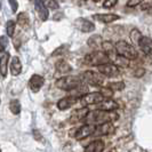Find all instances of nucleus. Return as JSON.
I'll use <instances>...</instances> for the list:
<instances>
[{"instance_id":"1","label":"nucleus","mask_w":152,"mask_h":152,"mask_svg":"<svg viewBox=\"0 0 152 152\" xmlns=\"http://www.w3.org/2000/svg\"><path fill=\"white\" fill-rule=\"evenodd\" d=\"M117 118H118V115L114 111L107 112V111H102V110H93V111H88V113L86 114L83 121L85 124L99 126L104 122H112Z\"/></svg>"},{"instance_id":"2","label":"nucleus","mask_w":152,"mask_h":152,"mask_svg":"<svg viewBox=\"0 0 152 152\" xmlns=\"http://www.w3.org/2000/svg\"><path fill=\"white\" fill-rule=\"evenodd\" d=\"M115 49H117V53L119 54L120 56L127 58V60H129V61L136 60L137 56H138V53H137V50L135 49V47L133 45H130V44H128L125 40L117 41Z\"/></svg>"},{"instance_id":"3","label":"nucleus","mask_w":152,"mask_h":152,"mask_svg":"<svg viewBox=\"0 0 152 152\" xmlns=\"http://www.w3.org/2000/svg\"><path fill=\"white\" fill-rule=\"evenodd\" d=\"M85 63L91 66H99L102 64L110 63V58L103 50H94L85 56Z\"/></svg>"},{"instance_id":"4","label":"nucleus","mask_w":152,"mask_h":152,"mask_svg":"<svg viewBox=\"0 0 152 152\" xmlns=\"http://www.w3.org/2000/svg\"><path fill=\"white\" fill-rule=\"evenodd\" d=\"M79 85H81V78L77 76H64L55 83V86L62 91H73Z\"/></svg>"},{"instance_id":"5","label":"nucleus","mask_w":152,"mask_h":152,"mask_svg":"<svg viewBox=\"0 0 152 152\" xmlns=\"http://www.w3.org/2000/svg\"><path fill=\"white\" fill-rule=\"evenodd\" d=\"M80 78L84 80L85 83L91 85V86H102L104 84V80H105V77L102 73L91 71V70L85 71L84 73L80 76Z\"/></svg>"},{"instance_id":"6","label":"nucleus","mask_w":152,"mask_h":152,"mask_svg":"<svg viewBox=\"0 0 152 152\" xmlns=\"http://www.w3.org/2000/svg\"><path fill=\"white\" fill-rule=\"evenodd\" d=\"M104 99H105L99 91H93V93H87L86 95H84L80 99V102L84 107H88V105H97Z\"/></svg>"},{"instance_id":"7","label":"nucleus","mask_w":152,"mask_h":152,"mask_svg":"<svg viewBox=\"0 0 152 152\" xmlns=\"http://www.w3.org/2000/svg\"><path fill=\"white\" fill-rule=\"evenodd\" d=\"M96 130V126L95 125H89V124H85L81 127H79L75 133V138L80 141V140H85L88 136L94 135Z\"/></svg>"},{"instance_id":"8","label":"nucleus","mask_w":152,"mask_h":152,"mask_svg":"<svg viewBox=\"0 0 152 152\" xmlns=\"http://www.w3.org/2000/svg\"><path fill=\"white\" fill-rule=\"evenodd\" d=\"M99 72L102 73L105 78H114V77L119 76L120 70L119 68L113 64V63H107V64H102L99 66Z\"/></svg>"},{"instance_id":"9","label":"nucleus","mask_w":152,"mask_h":152,"mask_svg":"<svg viewBox=\"0 0 152 152\" xmlns=\"http://www.w3.org/2000/svg\"><path fill=\"white\" fill-rule=\"evenodd\" d=\"M75 25H76L77 28L81 31V32H85V33H89V32H93V31L95 30L94 23L91 22L89 20L83 18V17L77 18L76 22H75Z\"/></svg>"},{"instance_id":"10","label":"nucleus","mask_w":152,"mask_h":152,"mask_svg":"<svg viewBox=\"0 0 152 152\" xmlns=\"http://www.w3.org/2000/svg\"><path fill=\"white\" fill-rule=\"evenodd\" d=\"M44 84H45V79L40 75H33L29 80V87L33 93H38L42 88Z\"/></svg>"},{"instance_id":"11","label":"nucleus","mask_w":152,"mask_h":152,"mask_svg":"<svg viewBox=\"0 0 152 152\" xmlns=\"http://www.w3.org/2000/svg\"><path fill=\"white\" fill-rule=\"evenodd\" d=\"M114 133V126L112 122H104L102 125L96 126V130L94 133L95 136H104V135H110Z\"/></svg>"},{"instance_id":"12","label":"nucleus","mask_w":152,"mask_h":152,"mask_svg":"<svg viewBox=\"0 0 152 152\" xmlns=\"http://www.w3.org/2000/svg\"><path fill=\"white\" fill-rule=\"evenodd\" d=\"M96 110H102V111H107L111 112L118 109V103L112 99H105L104 101H102L101 103H99L96 107Z\"/></svg>"},{"instance_id":"13","label":"nucleus","mask_w":152,"mask_h":152,"mask_svg":"<svg viewBox=\"0 0 152 152\" xmlns=\"http://www.w3.org/2000/svg\"><path fill=\"white\" fill-rule=\"evenodd\" d=\"M138 46L141 48V50L145 54V55H150L152 56V39L149 38V37H145L143 36L140 42H138Z\"/></svg>"},{"instance_id":"14","label":"nucleus","mask_w":152,"mask_h":152,"mask_svg":"<svg viewBox=\"0 0 152 152\" xmlns=\"http://www.w3.org/2000/svg\"><path fill=\"white\" fill-rule=\"evenodd\" d=\"M102 49H103V52L109 56L110 61H113L114 58H115V56L118 55L117 49H115V45H113L111 41H103V44H102Z\"/></svg>"},{"instance_id":"15","label":"nucleus","mask_w":152,"mask_h":152,"mask_svg":"<svg viewBox=\"0 0 152 152\" xmlns=\"http://www.w3.org/2000/svg\"><path fill=\"white\" fill-rule=\"evenodd\" d=\"M10 55L8 52H4L0 56V75L6 78L8 73V63H9Z\"/></svg>"},{"instance_id":"16","label":"nucleus","mask_w":152,"mask_h":152,"mask_svg":"<svg viewBox=\"0 0 152 152\" xmlns=\"http://www.w3.org/2000/svg\"><path fill=\"white\" fill-rule=\"evenodd\" d=\"M34 8L38 13L39 17L42 20V21H47L48 20V16H49V13H48V8L44 5V2L41 0H36L34 2Z\"/></svg>"},{"instance_id":"17","label":"nucleus","mask_w":152,"mask_h":152,"mask_svg":"<svg viewBox=\"0 0 152 152\" xmlns=\"http://www.w3.org/2000/svg\"><path fill=\"white\" fill-rule=\"evenodd\" d=\"M76 97H73V96H68V97H63L58 102H57V107L61 110V111H64V110H68L70 107H72L73 104H76L77 102Z\"/></svg>"},{"instance_id":"18","label":"nucleus","mask_w":152,"mask_h":152,"mask_svg":"<svg viewBox=\"0 0 152 152\" xmlns=\"http://www.w3.org/2000/svg\"><path fill=\"white\" fill-rule=\"evenodd\" d=\"M104 146L105 145H104V142L102 140H95L86 146L84 152H103Z\"/></svg>"},{"instance_id":"19","label":"nucleus","mask_w":152,"mask_h":152,"mask_svg":"<svg viewBox=\"0 0 152 152\" xmlns=\"http://www.w3.org/2000/svg\"><path fill=\"white\" fill-rule=\"evenodd\" d=\"M9 70H10V73L13 76L21 75V72H22V63H21V60L17 56H14L12 58L10 64H9Z\"/></svg>"},{"instance_id":"20","label":"nucleus","mask_w":152,"mask_h":152,"mask_svg":"<svg viewBox=\"0 0 152 152\" xmlns=\"http://www.w3.org/2000/svg\"><path fill=\"white\" fill-rule=\"evenodd\" d=\"M94 18L101 23L109 24V23H112L117 20H119L120 16L117 15V14H96V15H94Z\"/></svg>"},{"instance_id":"21","label":"nucleus","mask_w":152,"mask_h":152,"mask_svg":"<svg viewBox=\"0 0 152 152\" xmlns=\"http://www.w3.org/2000/svg\"><path fill=\"white\" fill-rule=\"evenodd\" d=\"M87 113H88V110L86 107H81V109H77L76 111H73V113L71 114V122L83 121Z\"/></svg>"},{"instance_id":"22","label":"nucleus","mask_w":152,"mask_h":152,"mask_svg":"<svg viewBox=\"0 0 152 152\" xmlns=\"http://www.w3.org/2000/svg\"><path fill=\"white\" fill-rule=\"evenodd\" d=\"M55 69L57 70V72L60 73H69L72 71V66L64 60H58L55 64Z\"/></svg>"},{"instance_id":"23","label":"nucleus","mask_w":152,"mask_h":152,"mask_svg":"<svg viewBox=\"0 0 152 152\" xmlns=\"http://www.w3.org/2000/svg\"><path fill=\"white\" fill-rule=\"evenodd\" d=\"M87 44L89 47H91L94 50H99V47H102V44H103V40H102V37L99 36V34H95V36H91V38L88 39Z\"/></svg>"},{"instance_id":"24","label":"nucleus","mask_w":152,"mask_h":152,"mask_svg":"<svg viewBox=\"0 0 152 152\" xmlns=\"http://www.w3.org/2000/svg\"><path fill=\"white\" fill-rule=\"evenodd\" d=\"M9 110L13 114H18L21 112V103L18 99H10L9 102Z\"/></svg>"},{"instance_id":"25","label":"nucleus","mask_w":152,"mask_h":152,"mask_svg":"<svg viewBox=\"0 0 152 152\" xmlns=\"http://www.w3.org/2000/svg\"><path fill=\"white\" fill-rule=\"evenodd\" d=\"M112 62H113V64H115L117 66H122V68H127V66L129 65V60L122 57L119 54L115 56V58H114Z\"/></svg>"},{"instance_id":"26","label":"nucleus","mask_w":152,"mask_h":152,"mask_svg":"<svg viewBox=\"0 0 152 152\" xmlns=\"http://www.w3.org/2000/svg\"><path fill=\"white\" fill-rule=\"evenodd\" d=\"M17 24L20 25V26H22V28H25V26H28V24H29V15L26 14V13H20L18 15H17Z\"/></svg>"},{"instance_id":"27","label":"nucleus","mask_w":152,"mask_h":152,"mask_svg":"<svg viewBox=\"0 0 152 152\" xmlns=\"http://www.w3.org/2000/svg\"><path fill=\"white\" fill-rule=\"evenodd\" d=\"M107 87L111 89V91H121L125 89V87H126V85L124 81H113V83H110V84H107Z\"/></svg>"},{"instance_id":"28","label":"nucleus","mask_w":152,"mask_h":152,"mask_svg":"<svg viewBox=\"0 0 152 152\" xmlns=\"http://www.w3.org/2000/svg\"><path fill=\"white\" fill-rule=\"evenodd\" d=\"M6 30H7V37L8 38H12L15 33L16 30V22L15 21H8L6 23Z\"/></svg>"},{"instance_id":"29","label":"nucleus","mask_w":152,"mask_h":152,"mask_svg":"<svg viewBox=\"0 0 152 152\" xmlns=\"http://www.w3.org/2000/svg\"><path fill=\"white\" fill-rule=\"evenodd\" d=\"M130 39H132V41L134 42V44H136L138 45V42H140V40L141 38L143 37L142 34H141V32L137 30V29H133V30L130 31V34H129Z\"/></svg>"},{"instance_id":"30","label":"nucleus","mask_w":152,"mask_h":152,"mask_svg":"<svg viewBox=\"0 0 152 152\" xmlns=\"http://www.w3.org/2000/svg\"><path fill=\"white\" fill-rule=\"evenodd\" d=\"M41 1L44 2V5H45L47 8H50V9H54V10H56V9L60 8L58 2L55 1V0H41Z\"/></svg>"},{"instance_id":"31","label":"nucleus","mask_w":152,"mask_h":152,"mask_svg":"<svg viewBox=\"0 0 152 152\" xmlns=\"http://www.w3.org/2000/svg\"><path fill=\"white\" fill-rule=\"evenodd\" d=\"M8 46V37L7 36H0V53L6 52Z\"/></svg>"},{"instance_id":"32","label":"nucleus","mask_w":152,"mask_h":152,"mask_svg":"<svg viewBox=\"0 0 152 152\" xmlns=\"http://www.w3.org/2000/svg\"><path fill=\"white\" fill-rule=\"evenodd\" d=\"M99 93L103 95L104 99H111V97L113 96V91H111L109 87H103V88H101Z\"/></svg>"},{"instance_id":"33","label":"nucleus","mask_w":152,"mask_h":152,"mask_svg":"<svg viewBox=\"0 0 152 152\" xmlns=\"http://www.w3.org/2000/svg\"><path fill=\"white\" fill-rule=\"evenodd\" d=\"M69 49V46L68 45H62L60 46L58 48H56L55 50L53 52V56H57V55H62V54H64L66 50Z\"/></svg>"},{"instance_id":"34","label":"nucleus","mask_w":152,"mask_h":152,"mask_svg":"<svg viewBox=\"0 0 152 152\" xmlns=\"http://www.w3.org/2000/svg\"><path fill=\"white\" fill-rule=\"evenodd\" d=\"M118 0H105L104 4H103V7L104 8H112L117 5Z\"/></svg>"},{"instance_id":"35","label":"nucleus","mask_w":152,"mask_h":152,"mask_svg":"<svg viewBox=\"0 0 152 152\" xmlns=\"http://www.w3.org/2000/svg\"><path fill=\"white\" fill-rule=\"evenodd\" d=\"M144 75H145V69L143 68H138L134 71V76L136 77V78H141V77H143Z\"/></svg>"},{"instance_id":"36","label":"nucleus","mask_w":152,"mask_h":152,"mask_svg":"<svg viewBox=\"0 0 152 152\" xmlns=\"http://www.w3.org/2000/svg\"><path fill=\"white\" fill-rule=\"evenodd\" d=\"M142 1H143V0H128L127 6H128V7H136V6L142 4Z\"/></svg>"},{"instance_id":"37","label":"nucleus","mask_w":152,"mask_h":152,"mask_svg":"<svg viewBox=\"0 0 152 152\" xmlns=\"http://www.w3.org/2000/svg\"><path fill=\"white\" fill-rule=\"evenodd\" d=\"M8 2H9V5H10V8H12L13 13H16V12H17V8H18L17 1H16V0H8Z\"/></svg>"},{"instance_id":"38","label":"nucleus","mask_w":152,"mask_h":152,"mask_svg":"<svg viewBox=\"0 0 152 152\" xmlns=\"http://www.w3.org/2000/svg\"><path fill=\"white\" fill-rule=\"evenodd\" d=\"M149 8H152V4H149V2H146V4H143V5L141 6V9H142V10L149 9Z\"/></svg>"},{"instance_id":"39","label":"nucleus","mask_w":152,"mask_h":152,"mask_svg":"<svg viewBox=\"0 0 152 152\" xmlns=\"http://www.w3.org/2000/svg\"><path fill=\"white\" fill-rule=\"evenodd\" d=\"M93 1H99V0H93Z\"/></svg>"},{"instance_id":"40","label":"nucleus","mask_w":152,"mask_h":152,"mask_svg":"<svg viewBox=\"0 0 152 152\" xmlns=\"http://www.w3.org/2000/svg\"><path fill=\"white\" fill-rule=\"evenodd\" d=\"M0 103H1V99H0Z\"/></svg>"},{"instance_id":"41","label":"nucleus","mask_w":152,"mask_h":152,"mask_svg":"<svg viewBox=\"0 0 152 152\" xmlns=\"http://www.w3.org/2000/svg\"><path fill=\"white\" fill-rule=\"evenodd\" d=\"M0 152H1V150H0Z\"/></svg>"}]
</instances>
